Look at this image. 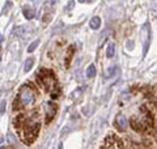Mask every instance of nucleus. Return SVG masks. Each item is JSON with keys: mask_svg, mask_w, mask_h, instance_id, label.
<instances>
[{"mask_svg": "<svg viewBox=\"0 0 157 149\" xmlns=\"http://www.w3.org/2000/svg\"><path fill=\"white\" fill-rule=\"evenodd\" d=\"M17 124L20 128V133L22 135L24 140H26V139H34V136L38 133V128H39L38 114L33 113L26 117L18 118Z\"/></svg>", "mask_w": 157, "mask_h": 149, "instance_id": "obj_1", "label": "nucleus"}, {"mask_svg": "<svg viewBox=\"0 0 157 149\" xmlns=\"http://www.w3.org/2000/svg\"><path fill=\"white\" fill-rule=\"evenodd\" d=\"M17 101L21 107H26L34 101V90L29 85H24L18 92Z\"/></svg>", "mask_w": 157, "mask_h": 149, "instance_id": "obj_2", "label": "nucleus"}, {"mask_svg": "<svg viewBox=\"0 0 157 149\" xmlns=\"http://www.w3.org/2000/svg\"><path fill=\"white\" fill-rule=\"evenodd\" d=\"M98 149H123V148H122V143L119 139L115 136H109Z\"/></svg>", "mask_w": 157, "mask_h": 149, "instance_id": "obj_3", "label": "nucleus"}, {"mask_svg": "<svg viewBox=\"0 0 157 149\" xmlns=\"http://www.w3.org/2000/svg\"><path fill=\"white\" fill-rule=\"evenodd\" d=\"M141 39H143V47H144V55L148 51V47H149V41H151V30H149V25L145 24L143 28H141Z\"/></svg>", "mask_w": 157, "mask_h": 149, "instance_id": "obj_4", "label": "nucleus"}, {"mask_svg": "<svg viewBox=\"0 0 157 149\" xmlns=\"http://www.w3.org/2000/svg\"><path fill=\"white\" fill-rule=\"evenodd\" d=\"M117 126H118V128H121V130H126L127 120H126L124 115H118L117 117Z\"/></svg>", "mask_w": 157, "mask_h": 149, "instance_id": "obj_5", "label": "nucleus"}, {"mask_svg": "<svg viewBox=\"0 0 157 149\" xmlns=\"http://www.w3.org/2000/svg\"><path fill=\"white\" fill-rule=\"evenodd\" d=\"M24 16H25L28 20H30L34 16V11L29 6H25V7H24Z\"/></svg>", "mask_w": 157, "mask_h": 149, "instance_id": "obj_6", "label": "nucleus"}, {"mask_svg": "<svg viewBox=\"0 0 157 149\" xmlns=\"http://www.w3.org/2000/svg\"><path fill=\"white\" fill-rule=\"evenodd\" d=\"M89 25H90V28H92V29H98V28H100V25H101V20H100V17H93V18L90 20Z\"/></svg>", "mask_w": 157, "mask_h": 149, "instance_id": "obj_7", "label": "nucleus"}, {"mask_svg": "<svg viewBox=\"0 0 157 149\" xmlns=\"http://www.w3.org/2000/svg\"><path fill=\"white\" fill-rule=\"evenodd\" d=\"M96 76V67H94V64H90L89 67L86 68V77H94Z\"/></svg>", "mask_w": 157, "mask_h": 149, "instance_id": "obj_8", "label": "nucleus"}, {"mask_svg": "<svg viewBox=\"0 0 157 149\" xmlns=\"http://www.w3.org/2000/svg\"><path fill=\"white\" fill-rule=\"evenodd\" d=\"M106 55H107V58H113L115 55V46H114V43H110L109 46H107Z\"/></svg>", "mask_w": 157, "mask_h": 149, "instance_id": "obj_9", "label": "nucleus"}, {"mask_svg": "<svg viewBox=\"0 0 157 149\" xmlns=\"http://www.w3.org/2000/svg\"><path fill=\"white\" fill-rule=\"evenodd\" d=\"M117 73V67H111V68H109L107 71L105 72V77L106 78H110V77H113L114 74Z\"/></svg>", "mask_w": 157, "mask_h": 149, "instance_id": "obj_10", "label": "nucleus"}, {"mask_svg": "<svg viewBox=\"0 0 157 149\" xmlns=\"http://www.w3.org/2000/svg\"><path fill=\"white\" fill-rule=\"evenodd\" d=\"M33 64H34V59H33V58H29L28 60L25 62V68H24V69H25V72L30 71L32 67H33Z\"/></svg>", "mask_w": 157, "mask_h": 149, "instance_id": "obj_11", "label": "nucleus"}, {"mask_svg": "<svg viewBox=\"0 0 157 149\" xmlns=\"http://www.w3.org/2000/svg\"><path fill=\"white\" fill-rule=\"evenodd\" d=\"M26 32H28V28H25V26H20L17 30H16V33L18 34V36H24Z\"/></svg>", "mask_w": 157, "mask_h": 149, "instance_id": "obj_12", "label": "nucleus"}, {"mask_svg": "<svg viewBox=\"0 0 157 149\" xmlns=\"http://www.w3.org/2000/svg\"><path fill=\"white\" fill-rule=\"evenodd\" d=\"M38 44H39V41H34L32 44H30V46H29V48H28V51L29 52H33L34 51V50H36V47L38 46Z\"/></svg>", "mask_w": 157, "mask_h": 149, "instance_id": "obj_13", "label": "nucleus"}, {"mask_svg": "<svg viewBox=\"0 0 157 149\" xmlns=\"http://www.w3.org/2000/svg\"><path fill=\"white\" fill-rule=\"evenodd\" d=\"M4 111H6V101L3 99V101H2V110H0V113H2V115L4 114Z\"/></svg>", "mask_w": 157, "mask_h": 149, "instance_id": "obj_14", "label": "nucleus"}, {"mask_svg": "<svg viewBox=\"0 0 157 149\" xmlns=\"http://www.w3.org/2000/svg\"><path fill=\"white\" fill-rule=\"evenodd\" d=\"M156 139H157V132H156Z\"/></svg>", "mask_w": 157, "mask_h": 149, "instance_id": "obj_15", "label": "nucleus"}, {"mask_svg": "<svg viewBox=\"0 0 157 149\" xmlns=\"http://www.w3.org/2000/svg\"><path fill=\"white\" fill-rule=\"evenodd\" d=\"M59 149H62V145H60V148H59Z\"/></svg>", "mask_w": 157, "mask_h": 149, "instance_id": "obj_16", "label": "nucleus"}]
</instances>
